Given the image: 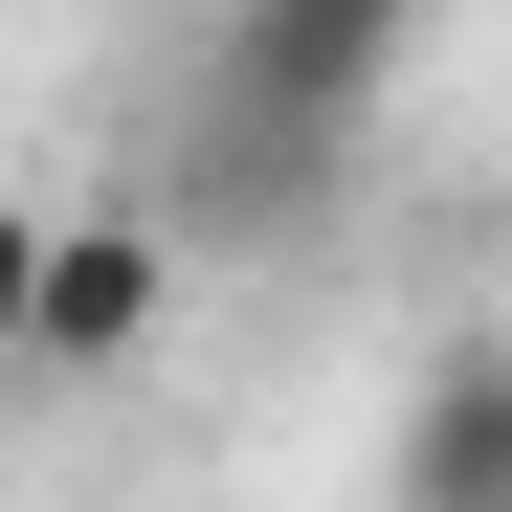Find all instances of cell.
Here are the masks:
<instances>
[{
  "instance_id": "cell-1",
  "label": "cell",
  "mask_w": 512,
  "mask_h": 512,
  "mask_svg": "<svg viewBox=\"0 0 512 512\" xmlns=\"http://www.w3.org/2000/svg\"><path fill=\"white\" fill-rule=\"evenodd\" d=\"M423 0H223L201 23V112H179V245L201 268H268L334 223V156L401 90Z\"/></svg>"
},
{
  "instance_id": "cell-2",
  "label": "cell",
  "mask_w": 512,
  "mask_h": 512,
  "mask_svg": "<svg viewBox=\"0 0 512 512\" xmlns=\"http://www.w3.org/2000/svg\"><path fill=\"white\" fill-rule=\"evenodd\" d=\"M156 312H179V201H67L45 223V312H23V379H134Z\"/></svg>"
},
{
  "instance_id": "cell-3",
  "label": "cell",
  "mask_w": 512,
  "mask_h": 512,
  "mask_svg": "<svg viewBox=\"0 0 512 512\" xmlns=\"http://www.w3.org/2000/svg\"><path fill=\"white\" fill-rule=\"evenodd\" d=\"M379 512H512V334H423L379 423Z\"/></svg>"
},
{
  "instance_id": "cell-4",
  "label": "cell",
  "mask_w": 512,
  "mask_h": 512,
  "mask_svg": "<svg viewBox=\"0 0 512 512\" xmlns=\"http://www.w3.org/2000/svg\"><path fill=\"white\" fill-rule=\"evenodd\" d=\"M23 312H45V201H0V357H23Z\"/></svg>"
}]
</instances>
